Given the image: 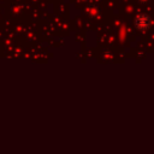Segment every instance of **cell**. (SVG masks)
Segmentation results:
<instances>
[{
  "mask_svg": "<svg viewBox=\"0 0 154 154\" xmlns=\"http://www.w3.org/2000/svg\"><path fill=\"white\" fill-rule=\"evenodd\" d=\"M136 24H137V26H140V28H142L143 25H144V26H147V25L149 24V19H148V17H147V16H141V17H137Z\"/></svg>",
  "mask_w": 154,
  "mask_h": 154,
  "instance_id": "cell-1",
  "label": "cell"
}]
</instances>
